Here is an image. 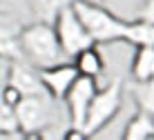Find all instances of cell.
<instances>
[{"label": "cell", "instance_id": "16", "mask_svg": "<svg viewBox=\"0 0 154 140\" xmlns=\"http://www.w3.org/2000/svg\"><path fill=\"white\" fill-rule=\"evenodd\" d=\"M20 98H23V94H20L14 85L5 82V87L0 89V100H2L5 105H9V107H16V105L20 102Z\"/></svg>", "mask_w": 154, "mask_h": 140}, {"label": "cell", "instance_id": "18", "mask_svg": "<svg viewBox=\"0 0 154 140\" xmlns=\"http://www.w3.org/2000/svg\"><path fill=\"white\" fill-rule=\"evenodd\" d=\"M9 64H11V60L5 56H0V89L5 87V82H7V73H9Z\"/></svg>", "mask_w": 154, "mask_h": 140}, {"label": "cell", "instance_id": "6", "mask_svg": "<svg viewBox=\"0 0 154 140\" xmlns=\"http://www.w3.org/2000/svg\"><path fill=\"white\" fill-rule=\"evenodd\" d=\"M96 82L94 78L89 76H78L76 80L72 82V87L67 89V94L63 96L67 105V118H69V125L72 127H78L83 129V122H85V114H87V107L92 102L94 94H96Z\"/></svg>", "mask_w": 154, "mask_h": 140}, {"label": "cell", "instance_id": "7", "mask_svg": "<svg viewBox=\"0 0 154 140\" xmlns=\"http://www.w3.org/2000/svg\"><path fill=\"white\" fill-rule=\"evenodd\" d=\"M40 80L45 91L56 100H63V96L67 94V89L72 87V82L78 78V71L72 62H58L54 67H45L38 69Z\"/></svg>", "mask_w": 154, "mask_h": 140}, {"label": "cell", "instance_id": "17", "mask_svg": "<svg viewBox=\"0 0 154 140\" xmlns=\"http://www.w3.org/2000/svg\"><path fill=\"white\" fill-rule=\"evenodd\" d=\"M139 20L147 25H154V0H145L139 11Z\"/></svg>", "mask_w": 154, "mask_h": 140}, {"label": "cell", "instance_id": "11", "mask_svg": "<svg viewBox=\"0 0 154 140\" xmlns=\"http://www.w3.org/2000/svg\"><path fill=\"white\" fill-rule=\"evenodd\" d=\"M123 138H127V140H150V138H154V116L139 109V114L132 118L127 122V127L123 129Z\"/></svg>", "mask_w": 154, "mask_h": 140}, {"label": "cell", "instance_id": "9", "mask_svg": "<svg viewBox=\"0 0 154 140\" xmlns=\"http://www.w3.org/2000/svg\"><path fill=\"white\" fill-rule=\"evenodd\" d=\"M20 34L23 27L11 13L0 11V56L20 60Z\"/></svg>", "mask_w": 154, "mask_h": 140}, {"label": "cell", "instance_id": "3", "mask_svg": "<svg viewBox=\"0 0 154 140\" xmlns=\"http://www.w3.org/2000/svg\"><path fill=\"white\" fill-rule=\"evenodd\" d=\"M56 98H51L49 94H34V96H23L20 102L14 107L16 122L18 129L27 138H40V133L45 129H54L56 122Z\"/></svg>", "mask_w": 154, "mask_h": 140}, {"label": "cell", "instance_id": "19", "mask_svg": "<svg viewBox=\"0 0 154 140\" xmlns=\"http://www.w3.org/2000/svg\"><path fill=\"white\" fill-rule=\"evenodd\" d=\"M85 2H96V4H103L105 0H85Z\"/></svg>", "mask_w": 154, "mask_h": 140}, {"label": "cell", "instance_id": "14", "mask_svg": "<svg viewBox=\"0 0 154 140\" xmlns=\"http://www.w3.org/2000/svg\"><path fill=\"white\" fill-rule=\"evenodd\" d=\"M134 100L141 111L154 116V78L152 80H141L134 87Z\"/></svg>", "mask_w": 154, "mask_h": 140}, {"label": "cell", "instance_id": "5", "mask_svg": "<svg viewBox=\"0 0 154 140\" xmlns=\"http://www.w3.org/2000/svg\"><path fill=\"white\" fill-rule=\"evenodd\" d=\"M51 25H54V31H56V36H58V42H60V47H63V51H65L67 58L76 56L81 49L94 45L92 36L87 34V29L83 27L81 18H78L76 11H74L72 2L67 4V7L60 9V13L54 18V22H51Z\"/></svg>", "mask_w": 154, "mask_h": 140}, {"label": "cell", "instance_id": "13", "mask_svg": "<svg viewBox=\"0 0 154 140\" xmlns=\"http://www.w3.org/2000/svg\"><path fill=\"white\" fill-rule=\"evenodd\" d=\"M72 0H29L31 11L42 22H54V18L60 13L63 7H67Z\"/></svg>", "mask_w": 154, "mask_h": 140}, {"label": "cell", "instance_id": "2", "mask_svg": "<svg viewBox=\"0 0 154 140\" xmlns=\"http://www.w3.org/2000/svg\"><path fill=\"white\" fill-rule=\"evenodd\" d=\"M72 7L76 16L81 18L83 27L92 36L94 42H114V40H127L130 34V22L121 20L105 9L103 4L85 2V0H72Z\"/></svg>", "mask_w": 154, "mask_h": 140}, {"label": "cell", "instance_id": "15", "mask_svg": "<svg viewBox=\"0 0 154 140\" xmlns=\"http://www.w3.org/2000/svg\"><path fill=\"white\" fill-rule=\"evenodd\" d=\"M127 42L136 47H143V45H154V25H147V22H130V34H127Z\"/></svg>", "mask_w": 154, "mask_h": 140}, {"label": "cell", "instance_id": "8", "mask_svg": "<svg viewBox=\"0 0 154 140\" xmlns=\"http://www.w3.org/2000/svg\"><path fill=\"white\" fill-rule=\"evenodd\" d=\"M7 82L14 85L23 96H34V94H47L42 87L40 73L36 67H31L25 60H11L9 64V73H7Z\"/></svg>", "mask_w": 154, "mask_h": 140}, {"label": "cell", "instance_id": "12", "mask_svg": "<svg viewBox=\"0 0 154 140\" xmlns=\"http://www.w3.org/2000/svg\"><path fill=\"white\" fill-rule=\"evenodd\" d=\"M132 76L136 82L154 78V45H143L136 49L134 64H132Z\"/></svg>", "mask_w": 154, "mask_h": 140}, {"label": "cell", "instance_id": "1", "mask_svg": "<svg viewBox=\"0 0 154 140\" xmlns=\"http://www.w3.org/2000/svg\"><path fill=\"white\" fill-rule=\"evenodd\" d=\"M65 51H63L58 36L51 22H38L23 27L20 34V60L29 62L36 69L54 67L58 62H65Z\"/></svg>", "mask_w": 154, "mask_h": 140}, {"label": "cell", "instance_id": "4", "mask_svg": "<svg viewBox=\"0 0 154 140\" xmlns=\"http://www.w3.org/2000/svg\"><path fill=\"white\" fill-rule=\"evenodd\" d=\"M121 102H123L121 82H112L105 89H96V94L87 107V114H85L83 131L87 136H96L100 129H105V125H109L114 120V116L121 109Z\"/></svg>", "mask_w": 154, "mask_h": 140}, {"label": "cell", "instance_id": "10", "mask_svg": "<svg viewBox=\"0 0 154 140\" xmlns=\"http://www.w3.org/2000/svg\"><path fill=\"white\" fill-rule=\"evenodd\" d=\"M72 58H74V67H76L78 76H89V78L96 80L100 73H103V69H105L103 56L98 53V49L94 45L81 49L76 56H72Z\"/></svg>", "mask_w": 154, "mask_h": 140}]
</instances>
